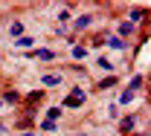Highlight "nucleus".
I'll return each instance as SVG.
<instances>
[{"label":"nucleus","instance_id":"obj_1","mask_svg":"<svg viewBox=\"0 0 151 136\" xmlns=\"http://www.w3.org/2000/svg\"><path fill=\"white\" fill-rule=\"evenodd\" d=\"M81 101H84V93H81V90H76L73 96H67V101H64V104H67V107H78Z\"/></svg>","mask_w":151,"mask_h":136},{"label":"nucleus","instance_id":"obj_2","mask_svg":"<svg viewBox=\"0 0 151 136\" xmlns=\"http://www.w3.org/2000/svg\"><path fill=\"white\" fill-rule=\"evenodd\" d=\"M58 81H61V75H44L41 78V84H47V87H55Z\"/></svg>","mask_w":151,"mask_h":136},{"label":"nucleus","instance_id":"obj_3","mask_svg":"<svg viewBox=\"0 0 151 136\" xmlns=\"http://www.w3.org/2000/svg\"><path fill=\"white\" fill-rule=\"evenodd\" d=\"M38 58H44V61H52L55 58V52H52V49H41V52H35Z\"/></svg>","mask_w":151,"mask_h":136},{"label":"nucleus","instance_id":"obj_4","mask_svg":"<svg viewBox=\"0 0 151 136\" xmlns=\"http://www.w3.org/2000/svg\"><path fill=\"white\" fill-rule=\"evenodd\" d=\"M90 20H93V18H90V15H81V18L76 20V26H78V29H84V26H87Z\"/></svg>","mask_w":151,"mask_h":136},{"label":"nucleus","instance_id":"obj_5","mask_svg":"<svg viewBox=\"0 0 151 136\" xmlns=\"http://www.w3.org/2000/svg\"><path fill=\"white\" fill-rule=\"evenodd\" d=\"M113 84H116V78H105V81H102L99 87H102V90H108V87H113Z\"/></svg>","mask_w":151,"mask_h":136},{"label":"nucleus","instance_id":"obj_6","mask_svg":"<svg viewBox=\"0 0 151 136\" xmlns=\"http://www.w3.org/2000/svg\"><path fill=\"white\" fill-rule=\"evenodd\" d=\"M9 32H12V35H20V32H23V23H12V29H9Z\"/></svg>","mask_w":151,"mask_h":136},{"label":"nucleus","instance_id":"obj_7","mask_svg":"<svg viewBox=\"0 0 151 136\" xmlns=\"http://www.w3.org/2000/svg\"><path fill=\"white\" fill-rule=\"evenodd\" d=\"M128 87H131V90H137V87H142V75H137V78L131 81V84H128Z\"/></svg>","mask_w":151,"mask_h":136},{"label":"nucleus","instance_id":"obj_8","mask_svg":"<svg viewBox=\"0 0 151 136\" xmlns=\"http://www.w3.org/2000/svg\"><path fill=\"white\" fill-rule=\"evenodd\" d=\"M18 46H32V38H18Z\"/></svg>","mask_w":151,"mask_h":136},{"label":"nucleus","instance_id":"obj_9","mask_svg":"<svg viewBox=\"0 0 151 136\" xmlns=\"http://www.w3.org/2000/svg\"><path fill=\"white\" fill-rule=\"evenodd\" d=\"M23 136H32V133H23Z\"/></svg>","mask_w":151,"mask_h":136}]
</instances>
